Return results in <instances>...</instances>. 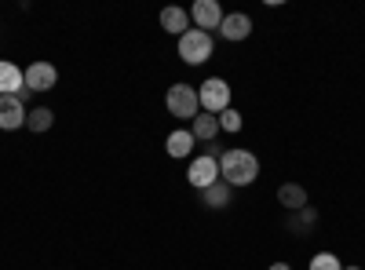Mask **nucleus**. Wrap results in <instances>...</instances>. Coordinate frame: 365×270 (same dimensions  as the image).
Instances as JSON below:
<instances>
[{
    "label": "nucleus",
    "instance_id": "21",
    "mask_svg": "<svg viewBox=\"0 0 365 270\" xmlns=\"http://www.w3.org/2000/svg\"><path fill=\"white\" fill-rule=\"evenodd\" d=\"M344 270H358V266H344Z\"/></svg>",
    "mask_w": 365,
    "mask_h": 270
},
{
    "label": "nucleus",
    "instance_id": "3",
    "mask_svg": "<svg viewBox=\"0 0 365 270\" xmlns=\"http://www.w3.org/2000/svg\"><path fill=\"white\" fill-rule=\"evenodd\" d=\"M197 103L205 113H223L230 110V84L223 77H208L201 88H197Z\"/></svg>",
    "mask_w": 365,
    "mask_h": 270
},
{
    "label": "nucleus",
    "instance_id": "12",
    "mask_svg": "<svg viewBox=\"0 0 365 270\" xmlns=\"http://www.w3.org/2000/svg\"><path fill=\"white\" fill-rule=\"evenodd\" d=\"M187 26H190V11H182V8H165L161 11V29H168V33L182 37Z\"/></svg>",
    "mask_w": 365,
    "mask_h": 270
},
{
    "label": "nucleus",
    "instance_id": "16",
    "mask_svg": "<svg viewBox=\"0 0 365 270\" xmlns=\"http://www.w3.org/2000/svg\"><path fill=\"white\" fill-rule=\"evenodd\" d=\"M51 125H55V113H51L48 106H37V110L26 113V128H29V132H48Z\"/></svg>",
    "mask_w": 365,
    "mask_h": 270
},
{
    "label": "nucleus",
    "instance_id": "15",
    "mask_svg": "<svg viewBox=\"0 0 365 270\" xmlns=\"http://www.w3.org/2000/svg\"><path fill=\"white\" fill-rule=\"evenodd\" d=\"M201 194H205V204H208V208H227V204H230L234 187H227L223 179H220V183H212V187H208V190H201Z\"/></svg>",
    "mask_w": 365,
    "mask_h": 270
},
{
    "label": "nucleus",
    "instance_id": "7",
    "mask_svg": "<svg viewBox=\"0 0 365 270\" xmlns=\"http://www.w3.org/2000/svg\"><path fill=\"white\" fill-rule=\"evenodd\" d=\"M26 103L19 99V95H0V128L4 132H15V128H22L26 125Z\"/></svg>",
    "mask_w": 365,
    "mask_h": 270
},
{
    "label": "nucleus",
    "instance_id": "13",
    "mask_svg": "<svg viewBox=\"0 0 365 270\" xmlns=\"http://www.w3.org/2000/svg\"><path fill=\"white\" fill-rule=\"evenodd\" d=\"M194 142H197V139L190 135V128H179V132L168 135L165 146H168V154H172V157H190V154H194Z\"/></svg>",
    "mask_w": 365,
    "mask_h": 270
},
{
    "label": "nucleus",
    "instance_id": "19",
    "mask_svg": "<svg viewBox=\"0 0 365 270\" xmlns=\"http://www.w3.org/2000/svg\"><path fill=\"white\" fill-rule=\"evenodd\" d=\"M216 117H220V132H241V113L237 110H223Z\"/></svg>",
    "mask_w": 365,
    "mask_h": 270
},
{
    "label": "nucleus",
    "instance_id": "2",
    "mask_svg": "<svg viewBox=\"0 0 365 270\" xmlns=\"http://www.w3.org/2000/svg\"><path fill=\"white\" fill-rule=\"evenodd\" d=\"M179 58L190 66H201L205 58H212V37L205 29H187V33L179 37Z\"/></svg>",
    "mask_w": 365,
    "mask_h": 270
},
{
    "label": "nucleus",
    "instance_id": "9",
    "mask_svg": "<svg viewBox=\"0 0 365 270\" xmlns=\"http://www.w3.org/2000/svg\"><path fill=\"white\" fill-rule=\"evenodd\" d=\"M22 92H26L22 70L15 63H4V58H0V95H22Z\"/></svg>",
    "mask_w": 365,
    "mask_h": 270
},
{
    "label": "nucleus",
    "instance_id": "17",
    "mask_svg": "<svg viewBox=\"0 0 365 270\" xmlns=\"http://www.w3.org/2000/svg\"><path fill=\"white\" fill-rule=\"evenodd\" d=\"M314 223H318V212H314L311 204H307V208H299V216H292V219H289V227H292V230H299V234H303V230H311Z\"/></svg>",
    "mask_w": 365,
    "mask_h": 270
},
{
    "label": "nucleus",
    "instance_id": "18",
    "mask_svg": "<svg viewBox=\"0 0 365 270\" xmlns=\"http://www.w3.org/2000/svg\"><path fill=\"white\" fill-rule=\"evenodd\" d=\"M311 270H344V263L332 256V252H318V256L311 259Z\"/></svg>",
    "mask_w": 365,
    "mask_h": 270
},
{
    "label": "nucleus",
    "instance_id": "1",
    "mask_svg": "<svg viewBox=\"0 0 365 270\" xmlns=\"http://www.w3.org/2000/svg\"><path fill=\"white\" fill-rule=\"evenodd\" d=\"M256 175H259V161L249 150H227L220 157V179L227 187H249L256 183Z\"/></svg>",
    "mask_w": 365,
    "mask_h": 270
},
{
    "label": "nucleus",
    "instance_id": "11",
    "mask_svg": "<svg viewBox=\"0 0 365 270\" xmlns=\"http://www.w3.org/2000/svg\"><path fill=\"white\" fill-rule=\"evenodd\" d=\"M190 135H194L197 142H216V135H220V117H216V113H197L194 125H190Z\"/></svg>",
    "mask_w": 365,
    "mask_h": 270
},
{
    "label": "nucleus",
    "instance_id": "20",
    "mask_svg": "<svg viewBox=\"0 0 365 270\" xmlns=\"http://www.w3.org/2000/svg\"><path fill=\"white\" fill-rule=\"evenodd\" d=\"M270 270H292L289 263H270Z\"/></svg>",
    "mask_w": 365,
    "mask_h": 270
},
{
    "label": "nucleus",
    "instance_id": "10",
    "mask_svg": "<svg viewBox=\"0 0 365 270\" xmlns=\"http://www.w3.org/2000/svg\"><path fill=\"white\" fill-rule=\"evenodd\" d=\"M220 29H223V37L227 41H245L249 33H252V19L249 15H223V22H220Z\"/></svg>",
    "mask_w": 365,
    "mask_h": 270
},
{
    "label": "nucleus",
    "instance_id": "5",
    "mask_svg": "<svg viewBox=\"0 0 365 270\" xmlns=\"http://www.w3.org/2000/svg\"><path fill=\"white\" fill-rule=\"evenodd\" d=\"M187 179H190V187H194V190H208L212 183H220V161H216V157H208V154L194 157L190 168H187Z\"/></svg>",
    "mask_w": 365,
    "mask_h": 270
},
{
    "label": "nucleus",
    "instance_id": "8",
    "mask_svg": "<svg viewBox=\"0 0 365 270\" xmlns=\"http://www.w3.org/2000/svg\"><path fill=\"white\" fill-rule=\"evenodd\" d=\"M190 19L197 22V29H220V22H223V11H220V4L216 0H197V4L190 8Z\"/></svg>",
    "mask_w": 365,
    "mask_h": 270
},
{
    "label": "nucleus",
    "instance_id": "4",
    "mask_svg": "<svg viewBox=\"0 0 365 270\" xmlns=\"http://www.w3.org/2000/svg\"><path fill=\"white\" fill-rule=\"evenodd\" d=\"M165 103H168V113H172V117H182V121H194V117L201 113L197 92H194L190 84H172Z\"/></svg>",
    "mask_w": 365,
    "mask_h": 270
},
{
    "label": "nucleus",
    "instance_id": "14",
    "mask_svg": "<svg viewBox=\"0 0 365 270\" xmlns=\"http://www.w3.org/2000/svg\"><path fill=\"white\" fill-rule=\"evenodd\" d=\"M278 204H285L289 212H299V208H307V190H303L299 183H285L278 190Z\"/></svg>",
    "mask_w": 365,
    "mask_h": 270
},
{
    "label": "nucleus",
    "instance_id": "6",
    "mask_svg": "<svg viewBox=\"0 0 365 270\" xmlns=\"http://www.w3.org/2000/svg\"><path fill=\"white\" fill-rule=\"evenodd\" d=\"M22 81H26V92H51L58 81V70L51 63H29L22 70Z\"/></svg>",
    "mask_w": 365,
    "mask_h": 270
}]
</instances>
